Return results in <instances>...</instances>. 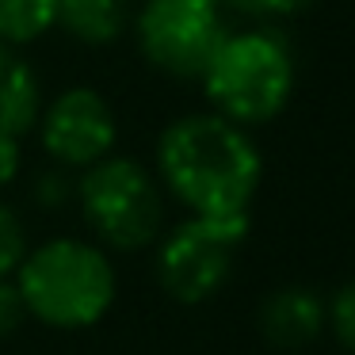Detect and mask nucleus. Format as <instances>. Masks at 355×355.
<instances>
[{
    "label": "nucleus",
    "mask_w": 355,
    "mask_h": 355,
    "mask_svg": "<svg viewBox=\"0 0 355 355\" xmlns=\"http://www.w3.org/2000/svg\"><path fill=\"white\" fill-rule=\"evenodd\" d=\"M161 180L199 218H245L263 180V157L248 126L218 111L184 115L157 138Z\"/></svg>",
    "instance_id": "nucleus-1"
},
{
    "label": "nucleus",
    "mask_w": 355,
    "mask_h": 355,
    "mask_svg": "<svg viewBox=\"0 0 355 355\" xmlns=\"http://www.w3.org/2000/svg\"><path fill=\"white\" fill-rule=\"evenodd\" d=\"M16 286L27 317H39L50 329H88L103 321L119 291L107 252L77 237H54L27 248L16 268Z\"/></svg>",
    "instance_id": "nucleus-2"
},
{
    "label": "nucleus",
    "mask_w": 355,
    "mask_h": 355,
    "mask_svg": "<svg viewBox=\"0 0 355 355\" xmlns=\"http://www.w3.org/2000/svg\"><path fill=\"white\" fill-rule=\"evenodd\" d=\"M294 58L275 35L241 31L218 46L207 73L199 77L210 107L237 126H260L283 115L294 96Z\"/></svg>",
    "instance_id": "nucleus-3"
},
{
    "label": "nucleus",
    "mask_w": 355,
    "mask_h": 355,
    "mask_svg": "<svg viewBox=\"0 0 355 355\" xmlns=\"http://www.w3.org/2000/svg\"><path fill=\"white\" fill-rule=\"evenodd\" d=\"M77 202L96 241L115 252L149 248L164 230V195L157 180L130 157L107 153L88 164L77 184Z\"/></svg>",
    "instance_id": "nucleus-4"
},
{
    "label": "nucleus",
    "mask_w": 355,
    "mask_h": 355,
    "mask_svg": "<svg viewBox=\"0 0 355 355\" xmlns=\"http://www.w3.org/2000/svg\"><path fill=\"white\" fill-rule=\"evenodd\" d=\"M134 35L153 69L199 80L218 46L230 39L225 0H146L134 16Z\"/></svg>",
    "instance_id": "nucleus-5"
},
{
    "label": "nucleus",
    "mask_w": 355,
    "mask_h": 355,
    "mask_svg": "<svg viewBox=\"0 0 355 355\" xmlns=\"http://www.w3.org/2000/svg\"><path fill=\"white\" fill-rule=\"evenodd\" d=\"M252 214L245 218H199L172 225L157 245V279L164 294L184 306L207 302L230 279L237 245L245 241Z\"/></svg>",
    "instance_id": "nucleus-6"
},
{
    "label": "nucleus",
    "mask_w": 355,
    "mask_h": 355,
    "mask_svg": "<svg viewBox=\"0 0 355 355\" xmlns=\"http://www.w3.org/2000/svg\"><path fill=\"white\" fill-rule=\"evenodd\" d=\"M39 138L62 168H88L115 149L119 123L96 88L77 85L65 88L46 111H39Z\"/></svg>",
    "instance_id": "nucleus-7"
},
{
    "label": "nucleus",
    "mask_w": 355,
    "mask_h": 355,
    "mask_svg": "<svg viewBox=\"0 0 355 355\" xmlns=\"http://www.w3.org/2000/svg\"><path fill=\"white\" fill-rule=\"evenodd\" d=\"M324 329V302L306 286H283L260 306V332L275 347H306Z\"/></svg>",
    "instance_id": "nucleus-8"
},
{
    "label": "nucleus",
    "mask_w": 355,
    "mask_h": 355,
    "mask_svg": "<svg viewBox=\"0 0 355 355\" xmlns=\"http://www.w3.org/2000/svg\"><path fill=\"white\" fill-rule=\"evenodd\" d=\"M39 111H42L39 73L19 54V46L0 42V134L24 138L27 130H35Z\"/></svg>",
    "instance_id": "nucleus-9"
},
{
    "label": "nucleus",
    "mask_w": 355,
    "mask_h": 355,
    "mask_svg": "<svg viewBox=\"0 0 355 355\" xmlns=\"http://www.w3.org/2000/svg\"><path fill=\"white\" fill-rule=\"evenodd\" d=\"M58 24L88 46H107L130 24V0H58Z\"/></svg>",
    "instance_id": "nucleus-10"
},
{
    "label": "nucleus",
    "mask_w": 355,
    "mask_h": 355,
    "mask_svg": "<svg viewBox=\"0 0 355 355\" xmlns=\"http://www.w3.org/2000/svg\"><path fill=\"white\" fill-rule=\"evenodd\" d=\"M58 27V0H0V42L27 46Z\"/></svg>",
    "instance_id": "nucleus-11"
},
{
    "label": "nucleus",
    "mask_w": 355,
    "mask_h": 355,
    "mask_svg": "<svg viewBox=\"0 0 355 355\" xmlns=\"http://www.w3.org/2000/svg\"><path fill=\"white\" fill-rule=\"evenodd\" d=\"M24 256H27V230L16 210L8 202H0V279L16 275Z\"/></svg>",
    "instance_id": "nucleus-12"
},
{
    "label": "nucleus",
    "mask_w": 355,
    "mask_h": 355,
    "mask_svg": "<svg viewBox=\"0 0 355 355\" xmlns=\"http://www.w3.org/2000/svg\"><path fill=\"white\" fill-rule=\"evenodd\" d=\"M324 329H332L340 347L355 355V279L340 286L332 302H324Z\"/></svg>",
    "instance_id": "nucleus-13"
},
{
    "label": "nucleus",
    "mask_w": 355,
    "mask_h": 355,
    "mask_svg": "<svg viewBox=\"0 0 355 355\" xmlns=\"http://www.w3.org/2000/svg\"><path fill=\"white\" fill-rule=\"evenodd\" d=\"M27 321V306H24V294H19L16 279H0V340L12 336L19 324Z\"/></svg>",
    "instance_id": "nucleus-14"
},
{
    "label": "nucleus",
    "mask_w": 355,
    "mask_h": 355,
    "mask_svg": "<svg viewBox=\"0 0 355 355\" xmlns=\"http://www.w3.org/2000/svg\"><path fill=\"white\" fill-rule=\"evenodd\" d=\"M225 4L245 16H302L317 0H225Z\"/></svg>",
    "instance_id": "nucleus-15"
},
{
    "label": "nucleus",
    "mask_w": 355,
    "mask_h": 355,
    "mask_svg": "<svg viewBox=\"0 0 355 355\" xmlns=\"http://www.w3.org/2000/svg\"><path fill=\"white\" fill-rule=\"evenodd\" d=\"M19 164H24L19 138H12V134H0V187H8L12 180L19 176Z\"/></svg>",
    "instance_id": "nucleus-16"
}]
</instances>
